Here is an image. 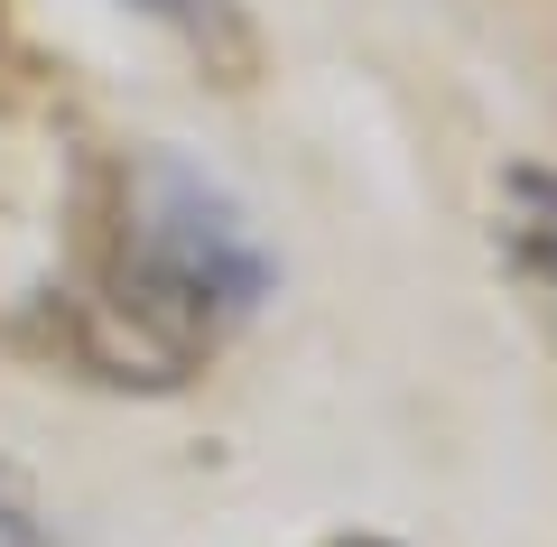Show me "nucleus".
Wrapping results in <instances>:
<instances>
[{
  "mask_svg": "<svg viewBox=\"0 0 557 547\" xmlns=\"http://www.w3.org/2000/svg\"><path fill=\"white\" fill-rule=\"evenodd\" d=\"M121 270H131V297L121 307L139 325H177V352L214 315H242V307L270 297V251H260L251 214L223 196L214 176H196L186 158H139Z\"/></svg>",
  "mask_w": 557,
  "mask_h": 547,
  "instance_id": "nucleus-1",
  "label": "nucleus"
},
{
  "mask_svg": "<svg viewBox=\"0 0 557 547\" xmlns=\"http://www.w3.org/2000/svg\"><path fill=\"white\" fill-rule=\"evenodd\" d=\"M493 251H502V278L520 288V307L557 334V167H502L493 186Z\"/></svg>",
  "mask_w": 557,
  "mask_h": 547,
  "instance_id": "nucleus-2",
  "label": "nucleus"
},
{
  "mask_svg": "<svg viewBox=\"0 0 557 547\" xmlns=\"http://www.w3.org/2000/svg\"><path fill=\"white\" fill-rule=\"evenodd\" d=\"M131 10H149L159 28H177V38H196V47H233V57H242L233 0H131Z\"/></svg>",
  "mask_w": 557,
  "mask_h": 547,
  "instance_id": "nucleus-3",
  "label": "nucleus"
},
{
  "mask_svg": "<svg viewBox=\"0 0 557 547\" xmlns=\"http://www.w3.org/2000/svg\"><path fill=\"white\" fill-rule=\"evenodd\" d=\"M354 547H381V538H354Z\"/></svg>",
  "mask_w": 557,
  "mask_h": 547,
  "instance_id": "nucleus-4",
  "label": "nucleus"
}]
</instances>
